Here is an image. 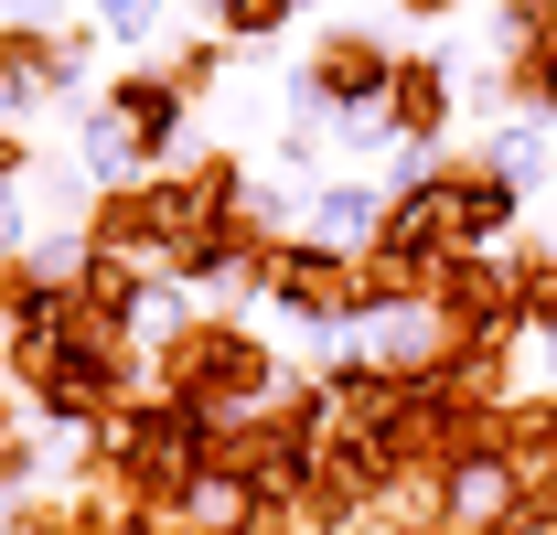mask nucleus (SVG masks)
Segmentation results:
<instances>
[{"label":"nucleus","instance_id":"f257e3e1","mask_svg":"<svg viewBox=\"0 0 557 535\" xmlns=\"http://www.w3.org/2000/svg\"><path fill=\"white\" fill-rule=\"evenodd\" d=\"M150 386H183V397H205L214 418L236 428V418H258V407L289 397V364L258 343V322H236V311H194L172 353H150Z\"/></svg>","mask_w":557,"mask_h":535},{"label":"nucleus","instance_id":"f03ea898","mask_svg":"<svg viewBox=\"0 0 557 535\" xmlns=\"http://www.w3.org/2000/svg\"><path fill=\"white\" fill-rule=\"evenodd\" d=\"M386 86H397V43H375V33H354L333 22L322 43H311V65L289 75V119H364V108H386Z\"/></svg>","mask_w":557,"mask_h":535},{"label":"nucleus","instance_id":"7ed1b4c3","mask_svg":"<svg viewBox=\"0 0 557 535\" xmlns=\"http://www.w3.org/2000/svg\"><path fill=\"white\" fill-rule=\"evenodd\" d=\"M236 194H247V161H236V150H194V161H172V172H150V183H139V214H150V236H161L172 268H183L194 236L236 225Z\"/></svg>","mask_w":557,"mask_h":535},{"label":"nucleus","instance_id":"20e7f679","mask_svg":"<svg viewBox=\"0 0 557 535\" xmlns=\"http://www.w3.org/2000/svg\"><path fill=\"white\" fill-rule=\"evenodd\" d=\"M97 43H108L97 22H75V33L0 22V108H11V119H33V108H65V97H86V54H97Z\"/></svg>","mask_w":557,"mask_h":535},{"label":"nucleus","instance_id":"39448f33","mask_svg":"<svg viewBox=\"0 0 557 535\" xmlns=\"http://www.w3.org/2000/svg\"><path fill=\"white\" fill-rule=\"evenodd\" d=\"M440 214H450L461 258H493V247L515 236V214H525V194H515V183L493 172L483 150H472V161H450V150H440Z\"/></svg>","mask_w":557,"mask_h":535},{"label":"nucleus","instance_id":"423d86ee","mask_svg":"<svg viewBox=\"0 0 557 535\" xmlns=\"http://www.w3.org/2000/svg\"><path fill=\"white\" fill-rule=\"evenodd\" d=\"M108 108H119V119L139 129V161H150V172L194 161V150H183V129H194V86H183L172 65H139V75H119V86H108Z\"/></svg>","mask_w":557,"mask_h":535},{"label":"nucleus","instance_id":"0eeeda50","mask_svg":"<svg viewBox=\"0 0 557 535\" xmlns=\"http://www.w3.org/2000/svg\"><path fill=\"white\" fill-rule=\"evenodd\" d=\"M386 119H397V150H440V129L461 119V75L450 54H397V86H386Z\"/></svg>","mask_w":557,"mask_h":535},{"label":"nucleus","instance_id":"6e6552de","mask_svg":"<svg viewBox=\"0 0 557 535\" xmlns=\"http://www.w3.org/2000/svg\"><path fill=\"white\" fill-rule=\"evenodd\" d=\"M386 203H397V183H364V172H322L311 194H300V236H322V247H375V225H386Z\"/></svg>","mask_w":557,"mask_h":535},{"label":"nucleus","instance_id":"1a4fd4ad","mask_svg":"<svg viewBox=\"0 0 557 535\" xmlns=\"http://www.w3.org/2000/svg\"><path fill=\"white\" fill-rule=\"evenodd\" d=\"M483 161H493V172H504V183H515L525 203H536V194L557 183V119H536V108L493 119V129H483Z\"/></svg>","mask_w":557,"mask_h":535},{"label":"nucleus","instance_id":"9d476101","mask_svg":"<svg viewBox=\"0 0 557 535\" xmlns=\"http://www.w3.org/2000/svg\"><path fill=\"white\" fill-rule=\"evenodd\" d=\"M22 268H33V289H75V278L97 268V225H44Z\"/></svg>","mask_w":557,"mask_h":535},{"label":"nucleus","instance_id":"9b49d317","mask_svg":"<svg viewBox=\"0 0 557 535\" xmlns=\"http://www.w3.org/2000/svg\"><path fill=\"white\" fill-rule=\"evenodd\" d=\"M483 33H493V65H515V54H536V43L557 33V0H493Z\"/></svg>","mask_w":557,"mask_h":535},{"label":"nucleus","instance_id":"f8f14e48","mask_svg":"<svg viewBox=\"0 0 557 535\" xmlns=\"http://www.w3.org/2000/svg\"><path fill=\"white\" fill-rule=\"evenodd\" d=\"M161 22H172V0H97V33H108L119 54H150Z\"/></svg>","mask_w":557,"mask_h":535},{"label":"nucleus","instance_id":"ddd939ff","mask_svg":"<svg viewBox=\"0 0 557 535\" xmlns=\"http://www.w3.org/2000/svg\"><path fill=\"white\" fill-rule=\"evenodd\" d=\"M236 214H247L258 236H289V225H300V203L278 194V183H258V172H247V194H236Z\"/></svg>","mask_w":557,"mask_h":535},{"label":"nucleus","instance_id":"4468645a","mask_svg":"<svg viewBox=\"0 0 557 535\" xmlns=\"http://www.w3.org/2000/svg\"><path fill=\"white\" fill-rule=\"evenodd\" d=\"M0 258H33V203H22V183H0Z\"/></svg>","mask_w":557,"mask_h":535},{"label":"nucleus","instance_id":"2eb2a0df","mask_svg":"<svg viewBox=\"0 0 557 535\" xmlns=\"http://www.w3.org/2000/svg\"><path fill=\"white\" fill-rule=\"evenodd\" d=\"M225 54H236V43H183V54H172V75H183V86H194V97H205L214 75H225Z\"/></svg>","mask_w":557,"mask_h":535},{"label":"nucleus","instance_id":"dca6fc26","mask_svg":"<svg viewBox=\"0 0 557 535\" xmlns=\"http://www.w3.org/2000/svg\"><path fill=\"white\" fill-rule=\"evenodd\" d=\"M22 172H33V139H22V119H11V108H0V183H22Z\"/></svg>","mask_w":557,"mask_h":535},{"label":"nucleus","instance_id":"f3484780","mask_svg":"<svg viewBox=\"0 0 557 535\" xmlns=\"http://www.w3.org/2000/svg\"><path fill=\"white\" fill-rule=\"evenodd\" d=\"M525 343H536V375H547V397H557V300L536 311V333H525Z\"/></svg>","mask_w":557,"mask_h":535},{"label":"nucleus","instance_id":"a211bd4d","mask_svg":"<svg viewBox=\"0 0 557 535\" xmlns=\"http://www.w3.org/2000/svg\"><path fill=\"white\" fill-rule=\"evenodd\" d=\"M11 439H22V386L0 375V450H11Z\"/></svg>","mask_w":557,"mask_h":535},{"label":"nucleus","instance_id":"6ab92c4d","mask_svg":"<svg viewBox=\"0 0 557 535\" xmlns=\"http://www.w3.org/2000/svg\"><path fill=\"white\" fill-rule=\"evenodd\" d=\"M386 11H408V22H440V11H461V0H386Z\"/></svg>","mask_w":557,"mask_h":535},{"label":"nucleus","instance_id":"aec40b11","mask_svg":"<svg viewBox=\"0 0 557 535\" xmlns=\"http://www.w3.org/2000/svg\"><path fill=\"white\" fill-rule=\"evenodd\" d=\"M300 11H333V0H300Z\"/></svg>","mask_w":557,"mask_h":535},{"label":"nucleus","instance_id":"412c9836","mask_svg":"<svg viewBox=\"0 0 557 535\" xmlns=\"http://www.w3.org/2000/svg\"><path fill=\"white\" fill-rule=\"evenodd\" d=\"M547 247H557V225H547Z\"/></svg>","mask_w":557,"mask_h":535}]
</instances>
